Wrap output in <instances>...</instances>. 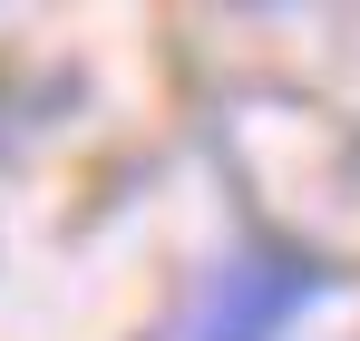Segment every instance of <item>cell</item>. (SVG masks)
I'll return each instance as SVG.
<instances>
[{
  "mask_svg": "<svg viewBox=\"0 0 360 341\" xmlns=\"http://www.w3.org/2000/svg\"><path fill=\"white\" fill-rule=\"evenodd\" d=\"M302 292H311V273H292V264H273V273H224V302H234V312H224L205 341H263Z\"/></svg>",
  "mask_w": 360,
  "mask_h": 341,
  "instance_id": "6da1fadb",
  "label": "cell"
}]
</instances>
